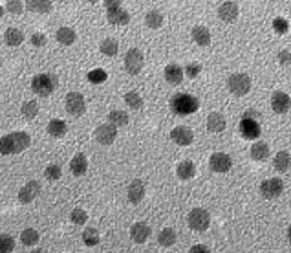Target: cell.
I'll use <instances>...</instances> for the list:
<instances>
[{
	"label": "cell",
	"instance_id": "6da1fadb",
	"mask_svg": "<svg viewBox=\"0 0 291 253\" xmlns=\"http://www.w3.org/2000/svg\"><path fill=\"white\" fill-rule=\"evenodd\" d=\"M30 147V134L28 132H11L0 139V154L9 156V154H17L22 152Z\"/></svg>",
	"mask_w": 291,
	"mask_h": 253
},
{
	"label": "cell",
	"instance_id": "7a4b0ae2",
	"mask_svg": "<svg viewBox=\"0 0 291 253\" xmlns=\"http://www.w3.org/2000/svg\"><path fill=\"white\" fill-rule=\"evenodd\" d=\"M198 109H200V101L191 94H176L170 99V110L178 116L194 114Z\"/></svg>",
	"mask_w": 291,
	"mask_h": 253
},
{
	"label": "cell",
	"instance_id": "3957f363",
	"mask_svg": "<svg viewBox=\"0 0 291 253\" xmlns=\"http://www.w3.org/2000/svg\"><path fill=\"white\" fill-rule=\"evenodd\" d=\"M260 120V114L255 112V110H247L245 114H243L242 121H240V132L245 139H256L260 138L262 134V126L258 123Z\"/></svg>",
	"mask_w": 291,
	"mask_h": 253
},
{
	"label": "cell",
	"instance_id": "277c9868",
	"mask_svg": "<svg viewBox=\"0 0 291 253\" xmlns=\"http://www.w3.org/2000/svg\"><path fill=\"white\" fill-rule=\"evenodd\" d=\"M57 84H59V81H57L55 75H51V73H39V75L31 79V90L37 96L48 97L49 94H53Z\"/></svg>",
	"mask_w": 291,
	"mask_h": 253
},
{
	"label": "cell",
	"instance_id": "5b68a950",
	"mask_svg": "<svg viewBox=\"0 0 291 253\" xmlns=\"http://www.w3.org/2000/svg\"><path fill=\"white\" fill-rule=\"evenodd\" d=\"M227 86H229L231 94L242 97L251 90V79L247 73H233L227 79Z\"/></svg>",
	"mask_w": 291,
	"mask_h": 253
},
{
	"label": "cell",
	"instance_id": "8992f818",
	"mask_svg": "<svg viewBox=\"0 0 291 253\" xmlns=\"http://www.w3.org/2000/svg\"><path fill=\"white\" fill-rule=\"evenodd\" d=\"M187 220L191 229H194V231H205L209 228V224H211V215H209V211L196 207V209H193L189 213Z\"/></svg>",
	"mask_w": 291,
	"mask_h": 253
},
{
	"label": "cell",
	"instance_id": "52a82bcc",
	"mask_svg": "<svg viewBox=\"0 0 291 253\" xmlns=\"http://www.w3.org/2000/svg\"><path fill=\"white\" fill-rule=\"evenodd\" d=\"M143 64H145V57L141 54V50L138 48L128 50L127 55H125V70L128 73L136 75V73H140L143 70Z\"/></svg>",
	"mask_w": 291,
	"mask_h": 253
},
{
	"label": "cell",
	"instance_id": "ba28073f",
	"mask_svg": "<svg viewBox=\"0 0 291 253\" xmlns=\"http://www.w3.org/2000/svg\"><path fill=\"white\" fill-rule=\"evenodd\" d=\"M86 110V103L83 94L79 92H70L66 96V112L70 116H81L85 114Z\"/></svg>",
	"mask_w": 291,
	"mask_h": 253
},
{
	"label": "cell",
	"instance_id": "9c48e42d",
	"mask_svg": "<svg viewBox=\"0 0 291 253\" xmlns=\"http://www.w3.org/2000/svg\"><path fill=\"white\" fill-rule=\"evenodd\" d=\"M282 191H284V184L279 178H269V180L262 182L260 186V194L267 200H273L277 196H280Z\"/></svg>",
	"mask_w": 291,
	"mask_h": 253
},
{
	"label": "cell",
	"instance_id": "30bf717a",
	"mask_svg": "<svg viewBox=\"0 0 291 253\" xmlns=\"http://www.w3.org/2000/svg\"><path fill=\"white\" fill-rule=\"evenodd\" d=\"M209 167L214 171V173H227L231 167H233V160H231L229 154L225 152H214L209 160Z\"/></svg>",
	"mask_w": 291,
	"mask_h": 253
},
{
	"label": "cell",
	"instance_id": "8fae6325",
	"mask_svg": "<svg viewBox=\"0 0 291 253\" xmlns=\"http://www.w3.org/2000/svg\"><path fill=\"white\" fill-rule=\"evenodd\" d=\"M39 193H41V184L35 180H30L24 187H20V191H18V200H20L22 204H30V202H33V200L39 196Z\"/></svg>",
	"mask_w": 291,
	"mask_h": 253
},
{
	"label": "cell",
	"instance_id": "7c38bea8",
	"mask_svg": "<svg viewBox=\"0 0 291 253\" xmlns=\"http://www.w3.org/2000/svg\"><path fill=\"white\" fill-rule=\"evenodd\" d=\"M170 139H172L174 143L182 145V147H187V145L193 143L194 134L189 126H176V128L170 130Z\"/></svg>",
	"mask_w": 291,
	"mask_h": 253
},
{
	"label": "cell",
	"instance_id": "4fadbf2b",
	"mask_svg": "<svg viewBox=\"0 0 291 253\" xmlns=\"http://www.w3.org/2000/svg\"><path fill=\"white\" fill-rule=\"evenodd\" d=\"M115 136H117V128L114 125H101L96 128V139L101 145H110L114 143Z\"/></svg>",
	"mask_w": 291,
	"mask_h": 253
},
{
	"label": "cell",
	"instance_id": "5bb4252c",
	"mask_svg": "<svg viewBox=\"0 0 291 253\" xmlns=\"http://www.w3.org/2000/svg\"><path fill=\"white\" fill-rule=\"evenodd\" d=\"M290 105H291V99L286 92H275L273 96H271V107H273V110L277 114H286L290 110Z\"/></svg>",
	"mask_w": 291,
	"mask_h": 253
},
{
	"label": "cell",
	"instance_id": "9a60e30c",
	"mask_svg": "<svg viewBox=\"0 0 291 253\" xmlns=\"http://www.w3.org/2000/svg\"><path fill=\"white\" fill-rule=\"evenodd\" d=\"M130 237H132L134 242L138 244H143V242L150 237V226L145 222H136L130 229Z\"/></svg>",
	"mask_w": 291,
	"mask_h": 253
},
{
	"label": "cell",
	"instance_id": "2e32d148",
	"mask_svg": "<svg viewBox=\"0 0 291 253\" xmlns=\"http://www.w3.org/2000/svg\"><path fill=\"white\" fill-rule=\"evenodd\" d=\"M218 15L224 22H235L238 17V4L237 2H224L218 7Z\"/></svg>",
	"mask_w": 291,
	"mask_h": 253
},
{
	"label": "cell",
	"instance_id": "e0dca14e",
	"mask_svg": "<svg viewBox=\"0 0 291 253\" xmlns=\"http://www.w3.org/2000/svg\"><path fill=\"white\" fill-rule=\"evenodd\" d=\"M145 182L143 180H134L130 186H128V200L132 204H140L143 196H145Z\"/></svg>",
	"mask_w": 291,
	"mask_h": 253
},
{
	"label": "cell",
	"instance_id": "ac0fdd59",
	"mask_svg": "<svg viewBox=\"0 0 291 253\" xmlns=\"http://www.w3.org/2000/svg\"><path fill=\"white\" fill-rule=\"evenodd\" d=\"M106 17H108V20L112 22V24H128V20H130V15H128V11H125L121 6H115V7H110L108 11H106Z\"/></svg>",
	"mask_w": 291,
	"mask_h": 253
},
{
	"label": "cell",
	"instance_id": "d6986e66",
	"mask_svg": "<svg viewBox=\"0 0 291 253\" xmlns=\"http://www.w3.org/2000/svg\"><path fill=\"white\" fill-rule=\"evenodd\" d=\"M70 171H72V175H75V176H83L86 171H88V160H86V156L83 152H79V154H75V156L72 158V162H70Z\"/></svg>",
	"mask_w": 291,
	"mask_h": 253
},
{
	"label": "cell",
	"instance_id": "ffe728a7",
	"mask_svg": "<svg viewBox=\"0 0 291 253\" xmlns=\"http://www.w3.org/2000/svg\"><path fill=\"white\" fill-rule=\"evenodd\" d=\"M227 123H225V116L220 114V112H212L207 118V128L211 132H224Z\"/></svg>",
	"mask_w": 291,
	"mask_h": 253
},
{
	"label": "cell",
	"instance_id": "44dd1931",
	"mask_svg": "<svg viewBox=\"0 0 291 253\" xmlns=\"http://www.w3.org/2000/svg\"><path fill=\"white\" fill-rule=\"evenodd\" d=\"M191 35H193V41L196 44H200V46H209L211 44V31L207 30L205 26H194Z\"/></svg>",
	"mask_w": 291,
	"mask_h": 253
},
{
	"label": "cell",
	"instance_id": "7402d4cb",
	"mask_svg": "<svg viewBox=\"0 0 291 253\" xmlns=\"http://www.w3.org/2000/svg\"><path fill=\"white\" fill-rule=\"evenodd\" d=\"M251 158L253 160H256V162H264V160H267L269 158V154H271V151H269V145L266 143V141H256L253 147H251Z\"/></svg>",
	"mask_w": 291,
	"mask_h": 253
},
{
	"label": "cell",
	"instance_id": "603a6c76",
	"mask_svg": "<svg viewBox=\"0 0 291 253\" xmlns=\"http://www.w3.org/2000/svg\"><path fill=\"white\" fill-rule=\"evenodd\" d=\"M176 175L180 180H191V178L196 175V167H194V163L191 162V160H185V162L178 163Z\"/></svg>",
	"mask_w": 291,
	"mask_h": 253
},
{
	"label": "cell",
	"instance_id": "cb8c5ba5",
	"mask_svg": "<svg viewBox=\"0 0 291 253\" xmlns=\"http://www.w3.org/2000/svg\"><path fill=\"white\" fill-rule=\"evenodd\" d=\"M46 130H48V134L49 136H53V138H62V136L66 134L68 126L62 120H51L48 123V126H46Z\"/></svg>",
	"mask_w": 291,
	"mask_h": 253
},
{
	"label": "cell",
	"instance_id": "d4e9b609",
	"mask_svg": "<svg viewBox=\"0 0 291 253\" xmlns=\"http://www.w3.org/2000/svg\"><path fill=\"white\" fill-rule=\"evenodd\" d=\"M57 41L61 42V44H64V46H70V44H73L75 42V39H77V35H75V30H72V28H68V26H62V28H59L57 30Z\"/></svg>",
	"mask_w": 291,
	"mask_h": 253
},
{
	"label": "cell",
	"instance_id": "484cf974",
	"mask_svg": "<svg viewBox=\"0 0 291 253\" xmlns=\"http://www.w3.org/2000/svg\"><path fill=\"white\" fill-rule=\"evenodd\" d=\"M165 79L170 84H180L183 81V70L178 64H169L165 68Z\"/></svg>",
	"mask_w": 291,
	"mask_h": 253
},
{
	"label": "cell",
	"instance_id": "4316f807",
	"mask_svg": "<svg viewBox=\"0 0 291 253\" xmlns=\"http://www.w3.org/2000/svg\"><path fill=\"white\" fill-rule=\"evenodd\" d=\"M145 22H146L148 28H152V30H158V28H161V24H163V13L158 11V9H150V11L146 13Z\"/></svg>",
	"mask_w": 291,
	"mask_h": 253
},
{
	"label": "cell",
	"instance_id": "83f0119b",
	"mask_svg": "<svg viewBox=\"0 0 291 253\" xmlns=\"http://www.w3.org/2000/svg\"><path fill=\"white\" fill-rule=\"evenodd\" d=\"M290 163H291V158H290V152L288 151H280L277 156H275V162H273V167L280 173H286L288 169H290Z\"/></svg>",
	"mask_w": 291,
	"mask_h": 253
},
{
	"label": "cell",
	"instance_id": "f1b7e54d",
	"mask_svg": "<svg viewBox=\"0 0 291 253\" xmlns=\"http://www.w3.org/2000/svg\"><path fill=\"white\" fill-rule=\"evenodd\" d=\"M4 39H6V44H9V46H18V44H22V41H24V33L20 30H17V28H7Z\"/></svg>",
	"mask_w": 291,
	"mask_h": 253
},
{
	"label": "cell",
	"instance_id": "f546056e",
	"mask_svg": "<svg viewBox=\"0 0 291 253\" xmlns=\"http://www.w3.org/2000/svg\"><path fill=\"white\" fill-rule=\"evenodd\" d=\"M108 121H110V125H114L115 128H117V126H125V125H128V114L127 112H123V110H112L108 114Z\"/></svg>",
	"mask_w": 291,
	"mask_h": 253
},
{
	"label": "cell",
	"instance_id": "4dcf8cb0",
	"mask_svg": "<svg viewBox=\"0 0 291 253\" xmlns=\"http://www.w3.org/2000/svg\"><path fill=\"white\" fill-rule=\"evenodd\" d=\"M158 242L165 248L172 246V244L176 242V231H174V229H170V228L161 229V231H159V235H158Z\"/></svg>",
	"mask_w": 291,
	"mask_h": 253
},
{
	"label": "cell",
	"instance_id": "1f68e13d",
	"mask_svg": "<svg viewBox=\"0 0 291 253\" xmlns=\"http://www.w3.org/2000/svg\"><path fill=\"white\" fill-rule=\"evenodd\" d=\"M99 48H101V52H103L104 55L114 57V55H117V52H119V42L115 41V39H104Z\"/></svg>",
	"mask_w": 291,
	"mask_h": 253
},
{
	"label": "cell",
	"instance_id": "d6a6232c",
	"mask_svg": "<svg viewBox=\"0 0 291 253\" xmlns=\"http://www.w3.org/2000/svg\"><path fill=\"white\" fill-rule=\"evenodd\" d=\"M51 2L48 0H28V7H30L31 11H37V13H48L51 9Z\"/></svg>",
	"mask_w": 291,
	"mask_h": 253
},
{
	"label": "cell",
	"instance_id": "836d02e7",
	"mask_svg": "<svg viewBox=\"0 0 291 253\" xmlns=\"http://www.w3.org/2000/svg\"><path fill=\"white\" fill-rule=\"evenodd\" d=\"M22 116L26 120H33L37 114H39V103L37 101H24L22 103V109H20Z\"/></svg>",
	"mask_w": 291,
	"mask_h": 253
},
{
	"label": "cell",
	"instance_id": "e575fe53",
	"mask_svg": "<svg viewBox=\"0 0 291 253\" xmlns=\"http://www.w3.org/2000/svg\"><path fill=\"white\" fill-rule=\"evenodd\" d=\"M20 241H22L24 246H33V244H37V242H39V233H37V229H33V228L24 229V231L20 233Z\"/></svg>",
	"mask_w": 291,
	"mask_h": 253
},
{
	"label": "cell",
	"instance_id": "d590c367",
	"mask_svg": "<svg viewBox=\"0 0 291 253\" xmlns=\"http://www.w3.org/2000/svg\"><path fill=\"white\" fill-rule=\"evenodd\" d=\"M125 103H127L130 109H136V110L143 109V97L138 92H128V94H125Z\"/></svg>",
	"mask_w": 291,
	"mask_h": 253
},
{
	"label": "cell",
	"instance_id": "8d00e7d4",
	"mask_svg": "<svg viewBox=\"0 0 291 253\" xmlns=\"http://www.w3.org/2000/svg\"><path fill=\"white\" fill-rule=\"evenodd\" d=\"M83 242H85L86 246H97L99 244V233H97V229L86 228L83 231Z\"/></svg>",
	"mask_w": 291,
	"mask_h": 253
},
{
	"label": "cell",
	"instance_id": "74e56055",
	"mask_svg": "<svg viewBox=\"0 0 291 253\" xmlns=\"http://www.w3.org/2000/svg\"><path fill=\"white\" fill-rule=\"evenodd\" d=\"M61 175H62L61 165H57V163H49L48 167H46V171H44V176H46L48 180H59Z\"/></svg>",
	"mask_w": 291,
	"mask_h": 253
},
{
	"label": "cell",
	"instance_id": "f35d334b",
	"mask_svg": "<svg viewBox=\"0 0 291 253\" xmlns=\"http://www.w3.org/2000/svg\"><path fill=\"white\" fill-rule=\"evenodd\" d=\"M15 248V241L9 235H0V253H11Z\"/></svg>",
	"mask_w": 291,
	"mask_h": 253
},
{
	"label": "cell",
	"instance_id": "ab89813d",
	"mask_svg": "<svg viewBox=\"0 0 291 253\" xmlns=\"http://www.w3.org/2000/svg\"><path fill=\"white\" fill-rule=\"evenodd\" d=\"M88 81H90V83H94V84L103 83V81H106V72H104V70H101V68L92 70V72H88Z\"/></svg>",
	"mask_w": 291,
	"mask_h": 253
},
{
	"label": "cell",
	"instance_id": "60d3db41",
	"mask_svg": "<svg viewBox=\"0 0 291 253\" xmlns=\"http://www.w3.org/2000/svg\"><path fill=\"white\" fill-rule=\"evenodd\" d=\"M70 218H72L73 224H79V226H83V224H86V220H88V215H86V211L83 209H73L72 215H70Z\"/></svg>",
	"mask_w": 291,
	"mask_h": 253
},
{
	"label": "cell",
	"instance_id": "b9f144b4",
	"mask_svg": "<svg viewBox=\"0 0 291 253\" xmlns=\"http://www.w3.org/2000/svg\"><path fill=\"white\" fill-rule=\"evenodd\" d=\"M200 72H201V64H200V63H189L187 66H185V70H183V73H187L191 79L198 77V73H200Z\"/></svg>",
	"mask_w": 291,
	"mask_h": 253
},
{
	"label": "cell",
	"instance_id": "7bdbcfd3",
	"mask_svg": "<svg viewBox=\"0 0 291 253\" xmlns=\"http://www.w3.org/2000/svg\"><path fill=\"white\" fill-rule=\"evenodd\" d=\"M273 28H275V31H279L280 35H282V33H286V31L290 30V24H288V20H286V18H275Z\"/></svg>",
	"mask_w": 291,
	"mask_h": 253
},
{
	"label": "cell",
	"instance_id": "ee69618b",
	"mask_svg": "<svg viewBox=\"0 0 291 253\" xmlns=\"http://www.w3.org/2000/svg\"><path fill=\"white\" fill-rule=\"evenodd\" d=\"M6 9L9 13H20L22 11V2L20 0H9L6 4Z\"/></svg>",
	"mask_w": 291,
	"mask_h": 253
},
{
	"label": "cell",
	"instance_id": "f6af8a7d",
	"mask_svg": "<svg viewBox=\"0 0 291 253\" xmlns=\"http://www.w3.org/2000/svg\"><path fill=\"white\" fill-rule=\"evenodd\" d=\"M31 44H33V46H44V44H46V37H44L43 33H33V35H31Z\"/></svg>",
	"mask_w": 291,
	"mask_h": 253
},
{
	"label": "cell",
	"instance_id": "bcb514c9",
	"mask_svg": "<svg viewBox=\"0 0 291 253\" xmlns=\"http://www.w3.org/2000/svg\"><path fill=\"white\" fill-rule=\"evenodd\" d=\"M279 61L282 63V64H290V61H291V52L290 50H282L279 55Z\"/></svg>",
	"mask_w": 291,
	"mask_h": 253
},
{
	"label": "cell",
	"instance_id": "7dc6e473",
	"mask_svg": "<svg viewBox=\"0 0 291 253\" xmlns=\"http://www.w3.org/2000/svg\"><path fill=\"white\" fill-rule=\"evenodd\" d=\"M191 253H211V252H209V248L203 246V244H196V246L191 248Z\"/></svg>",
	"mask_w": 291,
	"mask_h": 253
},
{
	"label": "cell",
	"instance_id": "c3c4849f",
	"mask_svg": "<svg viewBox=\"0 0 291 253\" xmlns=\"http://www.w3.org/2000/svg\"><path fill=\"white\" fill-rule=\"evenodd\" d=\"M104 6H106V9H110V7L121 6V2H104Z\"/></svg>",
	"mask_w": 291,
	"mask_h": 253
},
{
	"label": "cell",
	"instance_id": "681fc988",
	"mask_svg": "<svg viewBox=\"0 0 291 253\" xmlns=\"http://www.w3.org/2000/svg\"><path fill=\"white\" fill-rule=\"evenodd\" d=\"M31 253H44V250H33Z\"/></svg>",
	"mask_w": 291,
	"mask_h": 253
},
{
	"label": "cell",
	"instance_id": "f907efd6",
	"mask_svg": "<svg viewBox=\"0 0 291 253\" xmlns=\"http://www.w3.org/2000/svg\"><path fill=\"white\" fill-rule=\"evenodd\" d=\"M2 13H4V7L0 6V17H2Z\"/></svg>",
	"mask_w": 291,
	"mask_h": 253
}]
</instances>
